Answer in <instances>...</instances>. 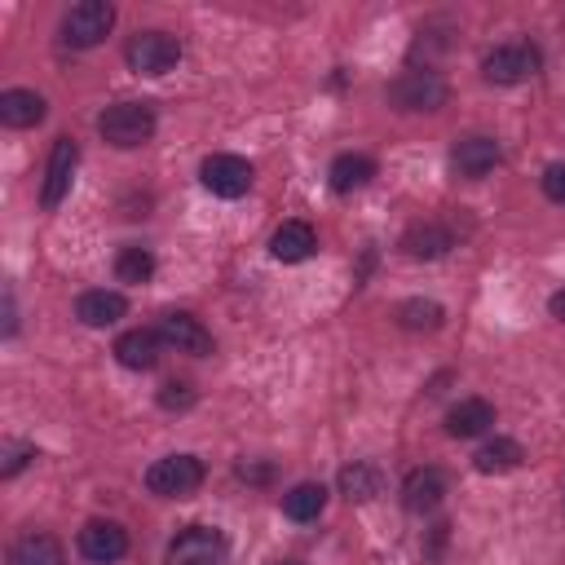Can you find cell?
I'll list each match as a JSON object with an SVG mask.
<instances>
[{"instance_id": "obj_1", "label": "cell", "mask_w": 565, "mask_h": 565, "mask_svg": "<svg viewBox=\"0 0 565 565\" xmlns=\"http://www.w3.org/2000/svg\"><path fill=\"white\" fill-rule=\"evenodd\" d=\"M384 97H388V106L393 110H402V115H428V110H441L446 102H450V84L433 71V66H411V71H402L388 88H384Z\"/></svg>"}, {"instance_id": "obj_2", "label": "cell", "mask_w": 565, "mask_h": 565, "mask_svg": "<svg viewBox=\"0 0 565 565\" xmlns=\"http://www.w3.org/2000/svg\"><path fill=\"white\" fill-rule=\"evenodd\" d=\"M97 132L115 150H137L154 137V106L150 102H115L97 115Z\"/></svg>"}, {"instance_id": "obj_3", "label": "cell", "mask_w": 565, "mask_h": 565, "mask_svg": "<svg viewBox=\"0 0 565 565\" xmlns=\"http://www.w3.org/2000/svg\"><path fill=\"white\" fill-rule=\"evenodd\" d=\"M207 468L199 455H163L146 468V490L159 499H190L203 486Z\"/></svg>"}, {"instance_id": "obj_4", "label": "cell", "mask_w": 565, "mask_h": 565, "mask_svg": "<svg viewBox=\"0 0 565 565\" xmlns=\"http://www.w3.org/2000/svg\"><path fill=\"white\" fill-rule=\"evenodd\" d=\"M110 26H115V4L110 0H79L62 13L57 35H62L66 49H93L110 35Z\"/></svg>"}, {"instance_id": "obj_5", "label": "cell", "mask_w": 565, "mask_h": 565, "mask_svg": "<svg viewBox=\"0 0 565 565\" xmlns=\"http://www.w3.org/2000/svg\"><path fill=\"white\" fill-rule=\"evenodd\" d=\"M124 62L137 75H168L181 62V40L172 31H137L124 44Z\"/></svg>"}, {"instance_id": "obj_6", "label": "cell", "mask_w": 565, "mask_h": 565, "mask_svg": "<svg viewBox=\"0 0 565 565\" xmlns=\"http://www.w3.org/2000/svg\"><path fill=\"white\" fill-rule=\"evenodd\" d=\"M539 49L534 44H499L481 57V79L486 84H499V88H512V84H525L539 75Z\"/></svg>"}, {"instance_id": "obj_7", "label": "cell", "mask_w": 565, "mask_h": 565, "mask_svg": "<svg viewBox=\"0 0 565 565\" xmlns=\"http://www.w3.org/2000/svg\"><path fill=\"white\" fill-rule=\"evenodd\" d=\"M230 556V543L221 530L212 525H185L172 543H168V565H225Z\"/></svg>"}, {"instance_id": "obj_8", "label": "cell", "mask_w": 565, "mask_h": 565, "mask_svg": "<svg viewBox=\"0 0 565 565\" xmlns=\"http://www.w3.org/2000/svg\"><path fill=\"white\" fill-rule=\"evenodd\" d=\"M199 181H203L216 199H238V194L252 190L256 168H252L243 154H207V159L199 163Z\"/></svg>"}, {"instance_id": "obj_9", "label": "cell", "mask_w": 565, "mask_h": 565, "mask_svg": "<svg viewBox=\"0 0 565 565\" xmlns=\"http://www.w3.org/2000/svg\"><path fill=\"white\" fill-rule=\"evenodd\" d=\"M75 163H79V146H75V137H57V141H53V150H49L44 181H40V207H44V212H53V207L71 194Z\"/></svg>"}, {"instance_id": "obj_10", "label": "cell", "mask_w": 565, "mask_h": 565, "mask_svg": "<svg viewBox=\"0 0 565 565\" xmlns=\"http://www.w3.org/2000/svg\"><path fill=\"white\" fill-rule=\"evenodd\" d=\"M499 159H503V146H499L494 137H486V132L459 137V141L450 146V168H455V177H463V181L490 177V172L499 168Z\"/></svg>"}, {"instance_id": "obj_11", "label": "cell", "mask_w": 565, "mask_h": 565, "mask_svg": "<svg viewBox=\"0 0 565 565\" xmlns=\"http://www.w3.org/2000/svg\"><path fill=\"white\" fill-rule=\"evenodd\" d=\"M75 547H79V556L93 561V565H115V561L128 556V530H124L119 521H102V516H97V521H84Z\"/></svg>"}, {"instance_id": "obj_12", "label": "cell", "mask_w": 565, "mask_h": 565, "mask_svg": "<svg viewBox=\"0 0 565 565\" xmlns=\"http://www.w3.org/2000/svg\"><path fill=\"white\" fill-rule=\"evenodd\" d=\"M159 335H163V344L177 349V353H190V358H207V353H212V331H207L194 313H185V309L163 313V318H159Z\"/></svg>"}, {"instance_id": "obj_13", "label": "cell", "mask_w": 565, "mask_h": 565, "mask_svg": "<svg viewBox=\"0 0 565 565\" xmlns=\"http://www.w3.org/2000/svg\"><path fill=\"white\" fill-rule=\"evenodd\" d=\"M163 349H168V344H163L159 327H132V331H124V335L115 340V362L128 366V371H150Z\"/></svg>"}, {"instance_id": "obj_14", "label": "cell", "mask_w": 565, "mask_h": 565, "mask_svg": "<svg viewBox=\"0 0 565 565\" xmlns=\"http://www.w3.org/2000/svg\"><path fill=\"white\" fill-rule=\"evenodd\" d=\"M446 499V472L441 468H411L402 481V508L424 516Z\"/></svg>"}, {"instance_id": "obj_15", "label": "cell", "mask_w": 565, "mask_h": 565, "mask_svg": "<svg viewBox=\"0 0 565 565\" xmlns=\"http://www.w3.org/2000/svg\"><path fill=\"white\" fill-rule=\"evenodd\" d=\"M411 260H437V256H446L450 247H455V234H450V225H441V221H415V225H406V234H402V243H397Z\"/></svg>"}, {"instance_id": "obj_16", "label": "cell", "mask_w": 565, "mask_h": 565, "mask_svg": "<svg viewBox=\"0 0 565 565\" xmlns=\"http://www.w3.org/2000/svg\"><path fill=\"white\" fill-rule=\"evenodd\" d=\"M269 252H274V260H282V265H300V260H309V256L318 252V234H313L309 221H282V225L269 234Z\"/></svg>"}, {"instance_id": "obj_17", "label": "cell", "mask_w": 565, "mask_h": 565, "mask_svg": "<svg viewBox=\"0 0 565 565\" xmlns=\"http://www.w3.org/2000/svg\"><path fill=\"white\" fill-rule=\"evenodd\" d=\"M49 115V102L35 88H4L0 93V124L4 128H35Z\"/></svg>"}, {"instance_id": "obj_18", "label": "cell", "mask_w": 565, "mask_h": 565, "mask_svg": "<svg viewBox=\"0 0 565 565\" xmlns=\"http://www.w3.org/2000/svg\"><path fill=\"white\" fill-rule=\"evenodd\" d=\"M124 313H128V300L119 291H106V287L79 291V300H75V318L84 327H115Z\"/></svg>"}, {"instance_id": "obj_19", "label": "cell", "mask_w": 565, "mask_h": 565, "mask_svg": "<svg viewBox=\"0 0 565 565\" xmlns=\"http://www.w3.org/2000/svg\"><path fill=\"white\" fill-rule=\"evenodd\" d=\"M371 177H375V159H371V154H358V150L335 154L331 168H327V185H331L335 194H353V190L371 185Z\"/></svg>"}, {"instance_id": "obj_20", "label": "cell", "mask_w": 565, "mask_h": 565, "mask_svg": "<svg viewBox=\"0 0 565 565\" xmlns=\"http://www.w3.org/2000/svg\"><path fill=\"white\" fill-rule=\"evenodd\" d=\"M9 565H66V552L53 534L44 530H26L22 539H13L9 547Z\"/></svg>"}, {"instance_id": "obj_21", "label": "cell", "mask_w": 565, "mask_h": 565, "mask_svg": "<svg viewBox=\"0 0 565 565\" xmlns=\"http://www.w3.org/2000/svg\"><path fill=\"white\" fill-rule=\"evenodd\" d=\"M494 424V406L486 397H463L446 411V433L450 437H481Z\"/></svg>"}, {"instance_id": "obj_22", "label": "cell", "mask_w": 565, "mask_h": 565, "mask_svg": "<svg viewBox=\"0 0 565 565\" xmlns=\"http://www.w3.org/2000/svg\"><path fill=\"white\" fill-rule=\"evenodd\" d=\"M521 459H525L521 441H512V437H490V441L472 455V468H477V472H486V477H499V472L521 468Z\"/></svg>"}, {"instance_id": "obj_23", "label": "cell", "mask_w": 565, "mask_h": 565, "mask_svg": "<svg viewBox=\"0 0 565 565\" xmlns=\"http://www.w3.org/2000/svg\"><path fill=\"white\" fill-rule=\"evenodd\" d=\"M380 490H384V477H380V468H375V463L353 459V463H344V468H340V494H344V499L366 503V499H375Z\"/></svg>"}, {"instance_id": "obj_24", "label": "cell", "mask_w": 565, "mask_h": 565, "mask_svg": "<svg viewBox=\"0 0 565 565\" xmlns=\"http://www.w3.org/2000/svg\"><path fill=\"white\" fill-rule=\"evenodd\" d=\"M322 508H327V486L322 481H300L282 494V516H291V521H318Z\"/></svg>"}, {"instance_id": "obj_25", "label": "cell", "mask_w": 565, "mask_h": 565, "mask_svg": "<svg viewBox=\"0 0 565 565\" xmlns=\"http://www.w3.org/2000/svg\"><path fill=\"white\" fill-rule=\"evenodd\" d=\"M393 318H397V327H406V331H437L441 327V318H446V309L437 305V300H402L397 309H393Z\"/></svg>"}, {"instance_id": "obj_26", "label": "cell", "mask_w": 565, "mask_h": 565, "mask_svg": "<svg viewBox=\"0 0 565 565\" xmlns=\"http://www.w3.org/2000/svg\"><path fill=\"white\" fill-rule=\"evenodd\" d=\"M115 278H119V282H150V278H154V256H150V247H137V243L119 247V256H115Z\"/></svg>"}, {"instance_id": "obj_27", "label": "cell", "mask_w": 565, "mask_h": 565, "mask_svg": "<svg viewBox=\"0 0 565 565\" xmlns=\"http://www.w3.org/2000/svg\"><path fill=\"white\" fill-rule=\"evenodd\" d=\"M31 459H35V450H31L26 441H4V446H0V477H4V481L18 477Z\"/></svg>"}, {"instance_id": "obj_28", "label": "cell", "mask_w": 565, "mask_h": 565, "mask_svg": "<svg viewBox=\"0 0 565 565\" xmlns=\"http://www.w3.org/2000/svg\"><path fill=\"white\" fill-rule=\"evenodd\" d=\"M159 406H163V411H190V406H194L190 380H168V384L159 388Z\"/></svg>"}, {"instance_id": "obj_29", "label": "cell", "mask_w": 565, "mask_h": 565, "mask_svg": "<svg viewBox=\"0 0 565 565\" xmlns=\"http://www.w3.org/2000/svg\"><path fill=\"white\" fill-rule=\"evenodd\" d=\"M543 194L565 207V163H547L543 168Z\"/></svg>"}, {"instance_id": "obj_30", "label": "cell", "mask_w": 565, "mask_h": 565, "mask_svg": "<svg viewBox=\"0 0 565 565\" xmlns=\"http://www.w3.org/2000/svg\"><path fill=\"white\" fill-rule=\"evenodd\" d=\"M238 477H243V481H269V477H274V463H252V459H247V463H238Z\"/></svg>"}, {"instance_id": "obj_31", "label": "cell", "mask_w": 565, "mask_h": 565, "mask_svg": "<svg viewBox=\"0 0 565 565\" xmlns=\"http://www.w3.org/2000/svg\"><path fill=\"white\" fill-rule=\"evenodd\" d=\"M4 335H18V305H13L9 287H4Z\"/></svg>"}, {"instance_id": "obj_32", "label": "cell", "mask_w": 565, "mask_h": 565, "mask_svg": "<svg viewBox=\"0 0 565 565\" xmlns=\"http://www.w3.org/2000/svg\"><path fill=\"white\" fill-rule=\"evenodd\" d=\"M547 309H552V318H561V322H565V287H561V291H552Z\"/></svg>"}, {"instance_id": "obj_33", "label": "cell", "mask_w": 565, "mask_h": 565, "mask_svg": "<svg viewBox=\"0 0 565 565\" xmlns=\"http://www.w3.org/2000/svg\"><path fill=\"white\" fill-rule=\"evenodd\" d=\"M278 565H300V561H278Z\"/></svg>"}]
</instances>
